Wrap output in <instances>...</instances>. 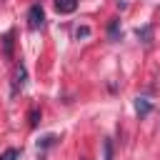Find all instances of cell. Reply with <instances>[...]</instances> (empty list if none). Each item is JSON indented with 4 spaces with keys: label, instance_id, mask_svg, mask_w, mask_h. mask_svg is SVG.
<instances>
[{
    "label": "cell",
    "instance_id": "1",
    "mask_svg": "<svg viewBox=\"0 0 160 160\" xmlns=\"http://www.w3.org/2000/svg\"><path fill=\"white\" fill-rule=\"evenodd\" d=\"M25 82H28V68H25V62H18L12 70V80H10V95L18 98V92L25 88Z\"/></svg>",
    "mask_w": 160,
    "mask_h": 160
},
{
    "label": "cell",
    "instance_id": "2",
    "mask_svg": "<svg viewBox=\"0 0 160 160\" xmlns=\"http://www.w3.org/2000/svg\"><path fill=\"white\" fill-rule=\"evenodd\" d=\"M42 25H45V10H42L40 2H35V5H30V10H28V28H30V30H40Z\"/></svg>",
    "mask_w": 160,
    "mask_h": 160
},
{
    "label": "cell",
    "instance_id": "3",
    "mask_svg": "<svg viewBox=\"0 0 160 160\" xmlns=\"http://www.w3.org/2000/svg\"><path fill=\"white\" fill-rule=\"evenodd\" d=\"M52 5L60 15H70V12L78 10V0H52Z\"/></svg>",
    "mask_w": 160,
    "mask_h": 160
},
{
    "label": "cell",
    "instance_id": "4",
    "mask_svg": "<svg viewBox=\"0 0 160 160\" xmlns=\"http://www.w3.org/2000/svg\"><path fill=\"white\" fill-rule=\"evenodd\" d=\"M108 38H110L112 42L122 38V28H120V18H112V20L108 22Z\"/></svg>",
    "mask_w": 160,
    "mask_h": 160
},
{
    "label": "cell",
    "instance_id": "5",
    "mask_svg": "<svg viewBox=\"0 0 160 160\" xmlns=\"http://www.w3.org/2000/svg\"><path fill=\"white\" fill-rule=\"evenodd\" d=\"M12 42H15V30H8L2 35V55L10 60L12 58Z\"/></svg>",
    "mask_w": 160,
    "mask_h": 160
},
{
    "label": "cell",
    "instance_id": "6",
    "mask_svg": "<svg viewBox=\"0 0 160 160\" xmlns=\"http://www.w3.org/2000/svg\"><path fill=\"white\" fill-rule=\"evenodd\" d=\"M150 110H152V102H150L148 98H135V112H138L140 118H148Z\"/></svg>",
    "mask_w": 160,
    "mask_h": 160
},
{
    "label": "cell",
    "instance_id": "7",
    "mask_svg": "<svg viewBox=\"0 0 160 160\" xmlns=\"http://www.w3.org/2000/svg\"><path fill=\"white\" fill-rule=\"evenodd\" d=\"M135 35H138V40H142L145 45H150V42H152V25H142V28H138Z\"/></svg>",
    "mask_w": 160,
    "mask_h": 160
},
{
    "label": "cell",
    "instance_id": "8",
    "mask_svg": "<svg viewBox=\"0 0 160 160\" xmlns=\"http://www.w3.org/2000/svg\"><path fill=\"white\" fill-rule=\"evenodd\" d=\"M40 108H30V112H28V122H30V128H38V122H40Z\"/></svg>",
    "mask_w": 160,
    "mask_h": 160
},
{
    "label": "cell",
    "instance_id": "9",
    "mask_svg": "<svg viewBox=\"0 0 160 160\" xmlns=\"http://www.w3.org/2000/svg\"><path fill=\"white\" fill-rule=\"evenodd\" d=\"M55 142H58V135H45L42 140H38V148H40V150H48V148H52Z\"/></svg>",
    "mask_w": 160,
    "mask_h": 160
},
{
    "label": "cell",
    "instance_id": "10",
    "mask_svg": "<svg viewBox=\"0 0 160 160\" xmlns=\"http://www.w3.org/2000/svg\"><path fill=\"white\" fill-rule=\"evenodd\" d=\"M18 158H20V150H18V148H8V150L0 155V160H18Z\"/></svg>",
    "mask_w": 160,
    "mask_h": 160
},
{
    "label": "cell",
    "instance_id": "11",
    "mask_svg": "<svg viewBox=\"0 0 160 160\" xmlns=\"http://www.w3.org/2000/svg\"><path fill=\"white\" fill-rule=\"evenodd\" d=\"M102 150H105V160H112V142L110 140L102 142Z\"/></svg>",
    "mask_w": 160,
    "mask_h": 160
},
{
    "label": "cell",
    "instance_id": "12",
    "mask_svg": "<svg viewBox=\"0 0 160 160\" xmlns=\"http://www.w3.org/2000/svg\"><path fill=\"white\" fill-rule=\"evenodd\" d=\"M88 35H90V28H88V25H82V28L75 30V38H78V40H80V38H88Z\"/></svg>",
    "mask_w": 160,
    "mask_h": 160
},
{
    "label": "cell",
    "instance_id": "13",
    "mask_svg": "<svg viewBox=\"0 0 160 160\" xmlns=\"http://www.w3.org/2000/svg\"><path fill=\"white\" fill-rule=\"evenodd\" d=\"M0 2H2V0H0Z\"/></svg>",
    "mask_w": 160,
    "mask_h": 160
}]
</instances>
